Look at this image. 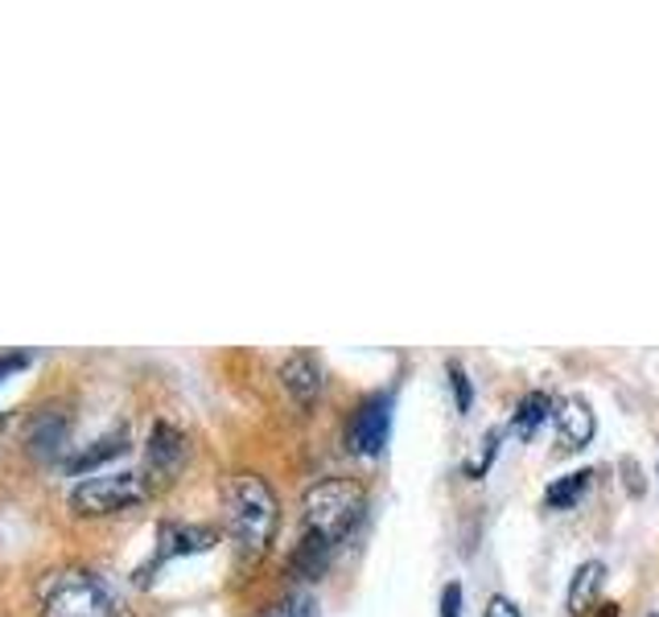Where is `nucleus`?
Wrapping results in <instances>:
<instances>
[{"label":"nucleus","mask_w":659,"mask_h":617,"mask_svg":"<svg viewBox=\"0 0 659 617\" xmlns=\"http://www.w3.org/2000/svg\"><path fill=\"white\" fill-rule=\"evenodd\" d=\"M223 523L244 560H260L281 527V502L260 474H236L223 486Z\"/></svg>","instance_id":"nucleus-1"},{"label":"nucleus","mask_w":659,"mask_h":617,"mask_svg":"<svg viewBox=\"0 0 659 617\" xmlns=\"http://www.w3.org/2000/svg\"><path fill=\"white\" fill-rule=\"evenodd\" d=\"M42 617H125V597L104 572L71 564L37 585Z\"/></svg>","instance_id":"nucleus-2"},{"label":"nucleus","mask_w":659,"mask_h":617,"mask_svg":"<svg viewBox=\"0 0 659 617\" xmlns=\"http://www.w3.org/2000/svg\"><path fill=\"white\" fill-rule=\"evenodd\" d=\"M305 531L322 535L326 543H343L367 515V490L350 478H322L301 498Z\"/></svg>","instance_id":"nucleus-3"},{"label":"nucleus","mask_w":659,"mask_h":617,"mask_svg":"<svg viewBox=\"0 0 659 617\" xmlns=\"http://www.w3.org/2000/svg\"><path fill=\"white\" fill-rule=\"evenodd\" d=\"M153 481L144 478V469H111V474H83L71 486V507L83 519H111L125 510L149 502Z\"/></svg>","instance_id":"nucleus-4"},{"label":"nucleus","mask_w":659,"mask_h":617,"mask_svg":"<svg viewBox=\"0 0 659 617\" xmlns=\"http://www.w3.org/2000/svg\"><path fill=\"white\" fill-rule=\"evenodd\" d=\"M388 436H392V396L379 391V396L359 403V412L350 416V429H346V441L359 457H376V453H383Z\"/></svg>","instance_id":"nucleus-5"},{"label":"nucleus","mask_w":659,"mask_h":617,"mask_svg":"<svg viewBox=\"0 0 659 617\" xmlns=\"http://www.w3.org/2000/svg\"><path fill=\"white\" fill-rule=\"evenodd\" d=\"M186 457H190V441L182 429H173V424H153L149 432V445H144V478L161 486V481H173L182 469H186Z\"/></svg>","instance_id":"nucleus-6"},{"label":"nucleus","mask_w":659,"mask_h":617,"mask_svg":"<svg viewBox=\"0 0 659 617\" xmlns=\"http://www.w3.org/2000/svg\"><path fill=\"white\" fill-rule=\"evenodd\" d=\"M322 379H326L322 362L314 355H305V350H298V355H289L281 362V387L298 408H310L322 396Z\"/></svg>","instance_id":"nucleus-7"},{"label":"nucleus","mask_w":659,"mask_h":617,"mask_svg":"<svg viewBox=\"0 0 659 617\" xmlns=\"http://www.w3.org/2000/svg\"><path fill=\"white\" fill-rule=\"evenodd\" d=\"M552 424H557V432H561V441H565L569 448H585L590 441H594V412L585 408V400H577V396H569V400H561L557 408H552Z\"/></svg>","instance_id":"nucleus-8"},{"label":"nucleus","mask_w":659,"mask_h":617,"mask_svg":"<svg viewBox=\"0 0 659 617\" xmlns=\"http://www.w3.org/2000/svg\"><path fill=\"white\" fill-rule=\"evenodd\" d=\"M602 581H606V564L602 560H585L577 572H573V581H569V614H590L594 602L602 597Z\"/></svg>","instance_id":"nucleus-9"},{"label":"nucleus","mask_w":659,"mask_h":617,"mask_svg":"<svg viewBox=\"0 0 659 617\" xmlns=\"http://www.w3.org/2000/svg\"><path fill=\"white\" fill-rule=\"evenodd\" d=\"M330 552H334V543H326L322 535H314V531H305V540L298 543L289 569H293V576H301V581H317L330 564Z\"/></svg>","instance_id":"nucleus-10"},{"label":"nucleus","mask_w":659,"mask_h":617,"mask_svg":"<svg viewBox=\"0 0 659 617\" xmlns=\"http://www.w3.org/2000/svg\"><path fill=\"white\" fill-rule=\"evenodd\" d=\"M552 416V403L544 391H532V396H523V403H519L516 420H511V429L523 436V441H532L536 432H540V424Z\"/></svg>","instance_id":"nucleus-11"},{"label":"nucleus","mask_w":659,"mask_h":617,"mask_svg":"<svg viewBox=\"0 0 659 617\" xmlns=\"http://www.w3.org/2000/svg\"><path fill=\"white\" fill-rule=\"evenodd\" d=\"M210 540H215V535H210V531H206V527H170V531H161V543H165V548H161V552L165 555H177V552H206V548H210Z\"/></svg>","instance_id":"nucleus-12"},{"label":"nucleus","mask_w":659,"mask_h":617,"mask_svg":"<svg viewBox=\"0 0 659 617\" xmlns=\"http://www.w3.org/2000/svg\"><path fill=\"white\" fill-rule=\"evenodd\" d=\"M590 469H577V474H569V478H561V481H552L549 490H544V502H549L552 510H561V507H573L581 494H585V486H590Z\"/></svg>","instance_id":"nucleus-13"},{"label":"nucleus","mask_w":659,"mask_h":617,"mask_svg":"<svg viewBox=\"0 0 659 617\" xmlns=\"http://www.w3.org/2000/svg\"><path fill=\"white\" fill-rule=\"evenodd\" d=\"M268 617H317L314 593H305V588H293L289 597H281V602L272 605V614H268Z\"/></svg>","instance_id":"nucleus-14"},{"label":"nucleus","mask_w":659,"mask_h":617,"mask_svg":"<svg viewBox=\"0 0 659 617\" xmlns=\"http://www.w3.org/2000/svg\"><path fill=\"white\" fill-rule=\"evenodd\" d=\"M495 445H499V429H490L487 441H483V448H478V457L466 462V478H483V474H487L490 457H495Z\"/></svg>","instance_id":"nucleus-15"},{"label":"nucleus","mask_w":659,"mask_h":617,"mask_svg":"<svg viewBox=\"0 0 659 617\" xmlns=\"http://www.w3.org/2000/svg\"><path fill=\"white\" fill-rule=\"evenodd\" d=\"M450 383H454V396H457V412H471V379H466V370L457 367V362H450Z\"/></svg>","instance_id":"nucleus-16"},{"label":"nucleus","mask_w":659,"mask_h":617,"mask_svg":"<svg viewBox=\"0 0 659 617\" xmlns=\"http://www.w3.org/2000/svg\"><path fill=\"white\" fill-rule=\"evenodd\" d=\"M441 617H462V585L457 581H450L441 593Z\"/></svg>","instance_id":"nucleus-17"},{"label":"nucleus","mask_w":659,"mask_h":617,"mask_svg":"<svg viewBox=\"0 0 659 617\" xmlns=\"http://www.w3.org/2000/svg\"><path fill=\"white\" fill-rule=\"evenodd\" d=\"M487 617H523L516 609V602H507V597H495V602L487 605Z\"/></svg>","instance_id":"nucleus-18"},{"label":"nucleus","mask_w":659,"mask_h":617,"mask_svg":"<svg viewBox=\"0 0 659 617\" xmlns=\"http://www.w3.org/2000/svg\"><path fill=\"white\" fill-rule=\"evenodd\" d=\"M602 617H618V614H614V605H606V609H602Z\"/></svg>","instance_id":"nucleus-19"}]
</instances>
